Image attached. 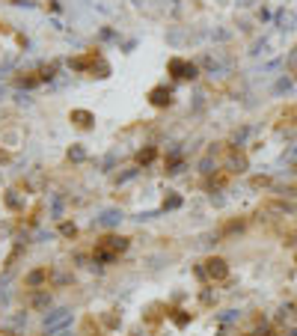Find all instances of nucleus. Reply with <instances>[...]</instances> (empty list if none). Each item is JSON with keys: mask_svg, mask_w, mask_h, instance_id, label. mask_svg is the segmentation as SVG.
I'll use <instances>...</instances> for the list:
<instances>
[{"mask_svg": "<svg viewBox=\"0 0 297 336\" xmlns=\"http://www.w3.org/2000/svg\"><path fill=\"white\" fill-rule=\"evenodd\" d=\"M59 229H62V235H74V232H77V229H74V224H62Z\"/></svg>", "mask_w": 297, "mask_h": 336, "instance_id": "2eb2a0df", "label": "nucleus"}, {"mask_svg": "<svg viewBox=\"0 0 297 336\" xmlns=\"http://www.w3.org/2000/svg\"><path fill=\"white\" fill-rule=\"evenodd\" d=\"M128 250V238L122 235H104L101 241H95V250H92V259L95 262H113L119 259V253Z\"/></svg>", "mask_w": 297, "mask_h": 336, "instance_id": "f257e3e1", "label": "nucleus"}, {"mask_svg": "<svg viewBox=\"0 0 297 336\" xmlns=\"http://www.w3.org/2000/svg\"><path fill=\"white\" fill-rule=\"evenodd\" d=\"M119 218H122V214H116V212H107V214L101 218V224H104V226H110V224H116Z\"/></svg>", "mask_w": 297, "mask_h": 336, "instance_id": "ddd939ff", "label": "nucleus"}, {"mask_svg": "<svg viewBox=\"0 0 297 336\" xmlns=\"http://www.w3.org/2000/svg\"><path fill=\"white\" fill-rule=\"evenodd\" d=\"M6 161H9V152H3V149H0V164H6Z\"/></svg>", "mask_w": 297, "mask_h": 336, "instance_id": "f3484780", "label": "nucleus"}, {"mask_svg": "<svg viewBox=\"0 0 297 336\" xmlns=\"http://www.w3.org/2000/svg\"><path fill=\"white\" fill-rule=\"evenodd\" d=\"M226 170L229 172H244L247 170V158L241 152H235V149H229V164H226Z\"/></svg>", "mask_w": 297, "mask_h": 336, "instance_id": "1a4fd4ad", "label": "nucleus"}, {"mask_svg": "<svg viewBox=\"0 0 297 336\" xmlns=\"http://www.w3.org/2000/svg\"><path fill=\"white\" fill-rule=\"evenodd\" d=\"M68 318H71L68 310H54L51 316H45V328H48V330H59L62 324H68Z\"/></svg>", "mask_w": 297, "mask_h": 336, "instance_id": "39448f33", "label": "nucleus"}, {"mask_svg": "<svg viewBox=\"0 0 297 336\" xmlns=\"http://www.w3.org/2000/svg\"><path fill=\"white\" fill-rule=\"evenodd\" d=\"M286 68H289L292 74H297V45L292 48V54L286 56Z\"/></svg>", "mask_w": 297, "mask_h": 336, "instance_id": "9b49d317", "label": "nucleus"}, {"mask_svg": "<svg viewBox=\"0 0 297 336\" xmlns=\"http://www.w3.org/2000/svg\"><path fill=\"white\" fill-rule=\"evenodd\" d=\"M68 119L77 125V128H92V122H95V116L89 110H71L68 113Z\"/></svg>", "mask_w": 297, "mask_h": 336, "instance_id": "0eeeda50", "label": "nucleus"}, {"mask_svg": "<svg viewBox=\"0 0 297 336\" xmlns=\"http://www.w3.org/2000/svg\"><path fill=\"white\" fill-rule=\"evenodd\" d=\"M265 208H268L271 214H280V218H286V214H289V218H295V214H297L295 206H292V202H283V200H274V202H268Z\"/></svg>", "mask_w": 297, "mask_h": 336, "instance_id": "423d86ee", "label": "nucleus"}, {"mask_svg": "<svg viewBox=\"0 0 297 336\" xmlns=\"http://www.w3.org/2000/svg\"><path fill=\"white\" fill-rule=\"evenodd\" d=\"M149 102H152L155 108H167V104L173 102V90H167V86H155V90L149 92Z\"/></svg>", "mask_w": 297, "mask_h": 336, "instance_id": "20e7f679", "label": "nucleus"}, {"mask_svg": "<svg viewBox=\"0 0 297 336\" xmlns=\"http://www.w3.org/2000/svg\"><path fill=\"white\" fill-rule=\"evenodd\" d=\"M149 161H155V149L149 146V149H143L140 155H137V164H149Z\"/></svg>", "mask_w": 297, "mask_h": 336, "instance_id": "f8f14e48", "label": "nucleus"}, {"mask_svg": "<svg viewBox=\"0 0 297 336\" xmlns=\"http://www.w3.org/2000/svg\"><path fill=\"white\" fill-rule=\"evenodd\" d=\"M280 125L297 128V104H286V108L280 110Z\"/></svg>", "mask_w": 297, "mask_h": 336, "instance_id": "9d476101", "label": "nucleus"}, {"mask_svg": "<svg viewBox=\"0 0 297 336\" xmlns=\"http://www.w3.org/2000/svg\"><path fill=\"white\" fill-rule=\"evenodd\" d=\"M45 280H48V268H36L33 274L24 277V286H27V288H39Z\"/></svg>", "mask_w": 297, "mask_h": 336, "instance_id": "6e6552de", "label": "nucleus"}, {"mask_svg": "<svg viewBox=\"0 0 297 336\" xmlns=\"http://www.w3.org/2000/svg\"><path fill=\"white\" fill-rule=\"evenodd\" d=\"M268 184H271L268 176H256V178H253V188H268Z\"/></svg>", "mask_w": 297, "mask_h": 336, "instance_id": "4468645a", "label": "nucleus"}, {"mask_svg": "<svg viewBox=\"0 0 297 336\" xmlns=\"http://www.w3.org/2000/svg\"><path fill=\"white\" fill-rule=\"evenodd\" d=\"M68 158H74V161H80V158H83V149H77V146H74V149L68 152Z\"/></svg>", "mask_w": 297, "mask_h": 336, "instance_id": "dca6fc26", "label": "nucleus"}, {"mask_svg": "<svg viewBox=\"0 0 297 336\" xmlns=\"http://www.w3.org/2000/svg\"><path fill=\"white\" fill-rule=\"evenodd\" d=\"M295 265H297V253H295Z\"/></svg>", "mask_w": 297, "mask_h": 336, "instance_id": "a211bd4d", "label": "nucleus"}, {"mask_svg": "<svg viewBox=\"0 0 297 336\" xmlns=\"http://www.w3.org/2000/svg\"><path fill=\"white\" fill-rule=\"evenodd\" d=\"M202 274H205L208 280H226V277H229V265H226V259H220V256H211V259H205V268H202Z\"/></svg>", "mask_w": 297, "mask_h": 336, "instance_id": "f03ea898", "label": "nucleus"}, {"mask_svg": "<svg viewBox=\"0 0 297 336\" xmlns=\"http://www.w3.org/2000/svg\"><path fill=\"white\" fill-rule=\"evenodd\" d=\"M170 74L181 78V80H190V78H196V66L187 62V60H181V56H173L170 60Z\"/></svg>", "mask_w": 297, "mask_h": 336, "instance_id": "7ed1b4c3", "label": "nucleus"}]
</instances>
